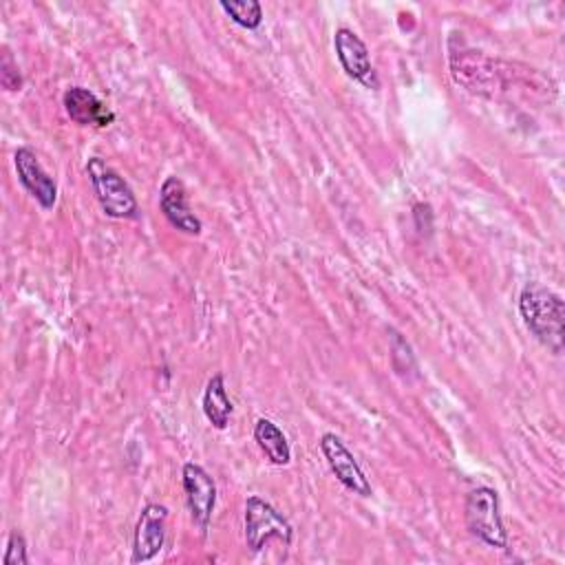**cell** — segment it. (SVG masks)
I'll return each mask as SVG.
<instances>
[{"label":"cell","mask_w":565,"mask_h":565,"mask_svg":"<svg viewBox=\"0 0 565 565\" xmlns=\"http://www.w3.org/2000/svg\"><path fill=\"white\" fill-rule=\"evenodd\" d=\"M519 313L530 333L543 347H547L554 355L563 351L565 305L556 291L536 280L525 282L519 294Z\"/></svg>","instance_id":"obj_1"},{"label":"cell","mask_w":565,"mask_h":565,"mask_svg":"<svg viewBox=\"0 0 565 565\" xmlns=\"http://www.w3.org/2000/svg\"><path fill=\"white\" fill-rule=\"evenodd\" d=\"M86 174L93 183L99 207L110 218H135L139 212L137 199L128 181L110 168L104 159L90 157L86 163Z\"/></svg>","instance_id":"obj_2"},{"label":"cell","mask_w":565,"mask_h":565,"mask_svg":"<svg viewBox=\"0 0 565 565\" xmlns=\"http://www.w3.org/2000/svg\"><path fill=\"white\" fill-rule=\"evenodd\" d=\"M463 516H466V527L470 530L472 536H477L490 547L508 550V532L503 527L499 497L492 488L479 486L470 490L466 497Z\"/></svg>","instance_id":"obj_3"},{"label":"cell","mask_w":565,"mask_h":565,"mask_svg":"<svg viewBox=\"0 0 565 565\" xmlns=\"http://www.w3.org/2000/svg\"><path fill=\"white\" fill-rule=\"evenodd\" d=\"M243 527H245V541L252 552H260L269 539H280L285 545L294 539V527L271 503L265 499L252 494L245 501L243 512Z\"/></svg>","instance_id":"obj_4"},{"label":"cell","mask_w":565,"mask_h":565,"mask_svg":"<svg viewBox=\"0 0 565 565\" xmlns=\"http://www.w3.org/2000/svg\"><path fill=\"white\" fill-rule=\"evenodd\" d=\"M181 477H183V492H185V503H188L192 523L205 536L212 521L214 505H216V483L203 466L192 461L183 463Z\"/></svg>","instance_id":"obj_5"},{"label":"cell","mask_w":565,"mask_h":565,"mask_svg":"<svg viewBox=\"0 0 565 565\" xmlns=\"http://www.w3.org/2000/svg\"><path fill=\"white\" fill-rule=\"evenodd\" d=\"M320 450H322L331 472L335 475V479L349 492H353L358 497H371L373 494L371 481L366 479L358 459L353 457V452L347 448V444L335 433H324L320 437Z\"/></svg>","instance_id":"obj_6"},{"label":"cell","mask_w":565,"mask_h":565,"mask_svg":"<svg viewBox=\"0 0 565 565\" xmlns=\"http://www.w3.org/2000/svg\"><path fill=\"white\" fill-rule=\"evenodd\" d=\"M333 49H335V55L349 77H353L355 82H360L364 88H371V90H375L380 86L377 73H375L371 55H369V46L355 31H351L347 26L335 29Z\"/></svg>","instance_id":"obj_7"},{"label":"cell","mask_w":565,"mask_h":565,"mask_svg":"<svg viewBox=\"0 0 565 565\" xmlns=\"http://www.w3.org/2000/svg\"><path fill=\"white\" fill-rule=\"evenodd\" d=\"M166 521L168 508L161 503L143 505L137 525H135V541H132V563H146L154 558L163 543H166Z\"/></svg>","instance_id":"obj_8"},{"label":"cell","mask_w":565,"mask_h":565,"mask_svg":"<svg viewBox=\"0 0 565 565\" xmlns=\"http://www.w3.org/2000/svg\"><path fill=\"white\" fill-rule=\"evenodd\" d=\"M13 166L24 190L40 203V207L51 210L57 201V185L49 177V172L42 168L38 154L31 148L20 146L13 152Z\"/></svg>","instance_id":"obj_9"},{"label":"cell","mask_w":565,"mask_h":565,"mask_svg":"<svg viewBox=\"0 0 565 565\" xmlns=\"http://www.w3.org/2000/svg\"><path fill=\"white\" fill-rule=\"evenodd\" d=\"M159 207L168 223L185 234H201V221L194 216L188 203L185 185L179 177H166L159 190Z\"/></svg>","instance_id":"obj_10"},{"label":"cell","mask_w":565,"mask_h":565,"mask_svg":"<svg viewBox=\"0 0 565 565\" xmlns=\"http://www.w3.org/2000/svg\"><path fill=\"white\" fill-rule=\"evenodd\" d=\"M64 110L77 126L104 128L115 121V113L84 86H71L64 93Z\"/></svg>","instance_id":"obj_11"},{"label":"cell","mask_w":565,"mask_h":565,"mask_svg":"<svg viewBox=\"0 0 565 565\" xmlns=\"http://www.w3.org/2000/svg\"><path fill=\"white\" fill-rule=\"evenodd\" d=\"M232 411H234V406H232V399L225 388V377H223V373H214L207 380L205 391H203V415L207 417V422L214 428L223 430L230 424Z\"/></svg>","instance_id":"obj_12"},{"label":"cell","mask_w":565,"mask_h":565,"mask_svg":"<svg viewBox=\"0 0 565 565\" xmlns=\"http://www.w3.org/2000/svg\"><path fill=\"white\" fill-rule=\"evenodd\" d=\"M254 439L265 457L276 466H287L291 461V448L285 433L267 417H258L254 424Z\"/></svg>","instance_id":"obj_13"},{"label":"cell","mask_w":565,"mask_h":565,"mask_svg":"<svg viewBox=\"0 0 565 565\" xmlns=\"http://www.w3.org/2000/svg\"><path fill=\"white\" fill-rule=\"evenodd\" d=\"M218 7L243 29H258L263 22V7L256 0H221Z\"/></svg>","instance_id":"obj_14"},{"label":"cell","mask_w":565,"mask_h":565,"mask_svg":"<svg viewBox=\"0 0 565 565\" xmlns=\"http://www.w3.org/2000/svg\"><path fill=\"white\" fill-rule=\"evenodd\" d=\"M0 82L7 90H20L22 86V75L18 64L13 62L11 53L7 46H2V62H0Z\"/></svg>","instance_id":"obj_15"},{"label":"cell","mask_w":565,"mask_h":565,"mask_svg":"<svg viewBox=\"0 0 565 565\" xmlns=\"http://www.w3.org/2000/svg\"><path fill=\"white\" fill-rule=\"evenodd\" d=\"M4 565H26L29 563V556H26V541L24 536L13 530L7 539V552H4V558H2Z\"/></svg>","instance_id":"obj_16"}]
</instances>
